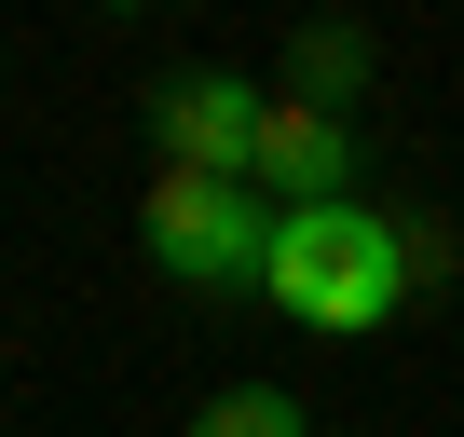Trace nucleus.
<instances>
[{"label": "nucleus", "instance_id": "obj_3", "mask_svg": "<svg viewBox=\"0 0 464 437\" xmlns=\"http://www.w3.org/2000/svg\"><path fill=\"white\" fill-rule=\"evenodd\" d=\"M260 137H274V83L178 69V83L150 96V151H164V178H260Z\"/></svg>", "mask_w": 464, "mask_h": 437}, {"label": "nucleus", "instance_id": "obj_2", "mask_svg": "<svg viewBox=\"0 0 464 437\" xmlns=\"http://www.w3.org/2000/svg\"><path fill=\"white\" fill-rule=\"evenodd\" d=\"M274 233H287V205L260 178H150L137 205V247L178 287H274Z\"/></svg>", "mask_w": 464, "mask_h": 437}, {"label": "nucleus", "instance_id": "obj_5", "mask_svg": "<svg viewBox=\"0 0 464 437\" xmlns=\"http://www.w3.org/2000/svg\"><path fill=\"white\" fill-rule=\"evenodd\" d=\"M369 83H382V42H369L355 15H314V28H287V69H274V96H287V110H328V123H355V110H369Z\"/></svg>", "mask_w": 464, "mask_h": 437}, {"label": "nucleus", "instance_id": "obj_1", "mask_svg": "<svg viewBox=\"0 0 464 437\" xmlns=\"http://www.w3.org/2000/svg\"><path fill=\"white\" fill-rule=\"evenodd\" d=\"M274 301H287V328H328V342L396 328V301H410L396 218L382 205H301L287 233H274Z\"/></svg>", "mask_w": 464, "mask_h": 437}, {"label": "nucleus", "instance_id": "obj_6", "mask_svg": "<svg viewBox=\"0 0 464 437\" xmlns=\"http://www.w3.org/2000/svg\"><path fill=\"white\" fill-rule=\"evenodd\" d=\"M191 437H314V410H301L287 383H232V396L191 410Z\"/></svg>", "mask_w": 464, "mask_h": 437}, {"label": "nucleus", "instance_id": "obj_7", "mask_svg": "<svg viewBox=\"0 0 464 437\" xmlns=\"http://www.w3.org/2000/svg\"><path fill=\"white\" fill-rule=\"evenodd\" d=\"M396 260H410V287H450L464 274V233H450L437 205H396Z\"/></svg>", "mask_w": 464, "mask_h": 437}, {"label": "nucleus", "instance_id": "obj_4", "mask_svg": "<svg viewBox=\"0 0 464 437\" xmlns=\"http://www.w3.org/2000/svg\"><path fill=\"white\" fill-rule=\"evenodd\" d=\"M369 178V123H328V110H287L274 96V137H260V191L301 218V205H355Z\"/></svg>", "mask_w": 464, "mask_h": 437}]
</instances>
